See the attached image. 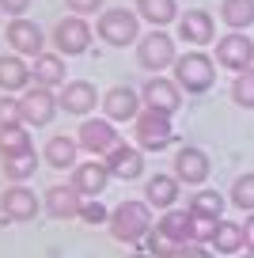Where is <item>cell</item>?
<instances>
[{
	"label": "cell",
	"instance_id": "29",
	"mask_svg": "<svg viewBox=\"0 0 254 258\" xmlns=\"http://www.w3.org/2000/svg\"><path fill=\"white\" fill-rule=\"evenodd\" d=\"M182 247H186V243L171 239V235L159 232V228H152V232H148V254L152 258H178V254H182Z\"/></svg>",
	"mask_w": 254,
	"mask_h": 258
},
{
	"label": "cell",
	"instance_id": "40",
	"mask_svg": "<svg viewBox=\"0 0 254 258\" xmlns=\"http://www.w3.org/2000/svg\"><path fill=\"white\" fill-rule=\"evenodd\" d=\"M129 258H152V254H148V250H137V254H129Z\"/></svg>",
	"mask_w": 254,
	"mask_h": 258
},
{
	"label": "cell",
	"instance_id": "34",
	"mask_svg": "<svg viewBox=\"0 0 254 258\" xmlns=\"http://www.w3.org/2000/svg\"><path fill=\"white\" fill-rule=\"evenodd\" d=\"M12 125H23V106H19V99H0V129Z\"/></svg>",
	"mask_w": 254,
	"mask_h": 258
},
{
	"label": "cell",
	"instance_id": "11",
	"mask_svg": "<svg viewBox=\"0 0 254 258\" xmlns=\"http://www.w3.org/2000/svg\"><path fill=\"white\" fill-rule=\"evenodd\" d=\"M80 198H84V194H80L76 186H49L46 190V213L53 220H72V217H80V209H84Z\"/></svg>",
	"mask_w": 254,
	"mask_h": 258
},
{
	"label": "cell",
	"instance_id": "20",
	"mask_svg": "<svg viewBox=\"0 0 254 258\" xmlns=\"http://www.w3.org/2000/svg\"><path fill=\"white\" fill-rule=\"evenodd\" d=\"M31 76H34V84H42V88H57V84H65V61L57 53H38Z\"/></svg>",
	"mask_w": 254,
	"mask_h": 258
},
{
	"label": "cell",
	"instance_id": "27",
	"mask_svg": "<svg viewBox=\"0 0 254 258\" xmlns=\"http://www.w3.org/2000/svg\"><path fill=\"white\" fill-rule=\"evenodd\" d=\"M156 228H159V232H167L171 239H178V243H190L194 239V217H190V213H175V209H171Z\"/></svg>",
	"mask_w": 254,
	"mask_h": 258
},
{
	"label": "cell",
	"instance_id": "16",
	"mask_svg": "<svg viewBox=\"0 0 254 258\" xmlns=\"http://www.w3.org/2000/svg\"><path fill=\"white\" fill-rule=\"evenodd\" d=\"M0 209H4L8 220H34L38 217V198H34L31 190H23V186H12V190H4V198H0Z\"/></svg>",
	"mask_w": 254,
	"mask_h": 258
},
{
	"label": "cell",
	"instance_id": "10",
	"mask_svg": "<svg viewBox=\"0 0 254 258\" xmlns=\"http://www.w3.org/2000/svg\"><path fill=\"white\" fill-rule=\"evenodd\" d=\"M178 84H171V80H163V76H152L148 84H144V91H141V99L152 106V110H163V114H175L178 106H182V95H178Z\"/></svg>",
	"mask_w": 254,
	"mask_h": 258
},
{
	"label": "cell",
	"instance_id": "30",
	"mask_svg": "<svg viewBox=\"0 0 254 258\" xmlns=\"http://www.w3.org/2000/svg\"><path fill=\"white\" fill-rule=\"evenodd\" d=\"M31 148V133L23 125H12V129H0V156H19Z\"/></svg>",
	"mask_w": 254,
	"mask_h": 258
},
{
	"label": "cell",
	"instance_id": "32",
	"mask_svg": "<svg viewBox=\"0 0 254 258\" xmlns=\"http://www.w3.org/2000/svg\"><path fill=\"white\" fill-rule=\"evenodd\" d=\"M190 209H194V213H205V217H213V220H220L224 198H220L216 190H198V194H194V202H190Z\"/></svg>",
	"mask_w": 254,
	"mask_h": 258
},
{
	"label": "cell",
	"instance_id": "39",
	"mask_svg": "<svg viewBox=\"0 0 254 258\" xmlns=\"http://www.w3.org/2000/svg\"><path fill=\"white\" fill-rule=\"evenodd\" d=\"M243 239H246V250L254 254V213L246 217V224H243Z\"/></svg>",
	"mask_w": 254,
	"mask_h": 258
},
{
	"label": "cell",
	"instance_id": "17",
	"mask_svg": "<svg viewBox=\"0 0 254 258\" xmlns=\"http://www.w3.org/2000/svg\"><path fill=\"white\" fill-rule=\"evenodd\" d=\"M8 42L16 46V53L38 57V53H42V42H46V38H42V31L31 23V19L19 16V19H12V23H8Z\"/></svg>",
	"mask_w": 254,
	"mask_h": 258
},
{
	"label": "cell",
	"instance_id": "15",
	"mask_svg": "<svg viewBox=\"0 0 254 258\" xmlns=\"http://www.w3.org/2000/svg\"><path fill=\"white\" fill-rule=\"evenodd\" d=\"M178 38L194 42V46H209L213 42V16L205 8H190L178 19Z\"/></svg>",
	"mask_w": 254,
	"mask_h": 258
},
{
	"label": "cell",
	"instance_id": "28",
	"mask_svg": "<svg viewBox=\"0 0 254 258\" xmlns=\"http://www.w3.org/2000/svg\"><path fill=\"white\" fill-rule=\"evenodd\" d=\"M34 167H38V160H34L31 148H27V152H19V156H4V175H8L12 182H23V178H31Z\"/></svg>",
	"mask_w": 254,
	"mask_h": 258
},
{
	"label": "cell",
	"instance_id": "19",
	"mask_svg": "<svg viewBox=\"0 0 254 258\" xmlns=\"http://www.w3.org/2000/svg\"><path fill=\"white\" fill-rule=\"evenodd\" d=\"M95 88H91L88 80H72V84H65V91H61V106L69 114H88L91 106H95Z\"/></svg>",
	"mask_w": 254,
	"mask_h": 258
},
{
	"label": "cell",
	"instance_id": "7",
	"mask_svg": "<svg viewBox=\"0 0 254 258\" xmlns=\"http://www.w3.org/2000/svg\"><path fill=\"white\" fill-rule=\"evenodd\" d=\"M216 61H220L224 69L246 73V69H250V61H254V42H250V38H243L239 31L224 34V38L216 42Z\"/></svg>",
	"mask_w": 254,
	"mask_h": 258
},
{
	"label": "cell",
	"instance_id": "33",
	"mask_svg": "<svg viewBox=\"0 0 254 258\" xmlns=\"http://www.w3.org/2000/svg\"><path fill=\"white\" fill-rule=\"evenodd\" d=\"M231 202L239 209H254V175H239L231 186Z\"/></svg>",
	"mask_w": 254,
	"mask_h": 258
},
{
	"label": "cell",
	"instance_id": "35",
	"mask_svg": "<svg viewBox=\"0 0 254 258\" xmlns=\"http://www.w3.org/2000/svg\"><path fill=\"white\" fill-rule=\"evenodd\" d=\"M80 217L88 220V224H103V220H106V209L99 205V198H95V202H88L84 209H80Z\"/></svg>",
	"mask_w": 254,
	"mask_h": 258
},
{
	"label": "cell",
	"instance_id": "36",
	"mask_svg": "<svg viewBox=\"0 0 254 258\" xmlns=\"http://www.w3.org/2000/svg\"><path fill=\"white\" fill-rule=\"evenodd\" d=\"M72 8V16H91V12H99L103 8V0H65Z\"/></svg>",
	"mask_w": 254,
	"mask_h": 258
},
{
	"label": "cell",
	"instance_id": "38",
	"mask_svg": "<svg viewBox=\"0 0 254 258\" xmlns=\"http://www.w3.org/2000/svg\"><path fill=\"white\" fill-rule=\"evenodd\" d=\"M0 8L8 12V16H16V19H19L27 8H31V0H0Z\"/></svg>",
	"mask_w": 254,
	"mask_h": 258
},
{
	"label": "cell",
	"instance_id": "13",
	"mask_svg": "<svg viewBox=\"0 0 254 258\" xmlns=\"http://www.w3.org/2000/svg\"><path fill=\"white\" fill-rule=\"evenodd\" d=\"M106 182H110V171H106V163H99V160L80 163V167L72 171V186H76L84 198H99V194L106 190Z\"/></svg>",
	"mask_w": 254,
	"mask_h": 258
},
{
	"label": "cell",
	"instance_id": "4",
	"mask_svg": "<svg viewBox=\"0 0 254 258\" xmlns=\"http://www.w3.org/2000/svg\"><path fill=\"white\" fill-rule=\"evenodd\" d=\"M99 38L106 46H129V42H141V31H137V12L129 8H106L99 16Z\"/></svg>",
	"mask_w": 254,
	"mask_h": 258
},
{
	"label": "cell",
	"instance_id": "18",
	"mask_svg": "<svg viewBox=\"0 0 254 258\" xmlns=\"http://www.w3.org/2000/svg\"><path fill=\"white\" fill-rule=\"evenodd\" d=\"M137 106H141V95H137L133 88H110L103 95V110L110 121H129L137 118Z\"/></svg>",
	"mask_w": 254,
	"mask_h": 258
},
{
	"label": "cell",
	"instance_id": "23",
	"mask_svg": "<svg viewBox=\"0 0 254 258\" xmlns=\"http://www.w3.org/2000/svg\"><path fill=\"white\" fill-rule=\"evenodd\" d=\"M213 247H216V254H235V250H243V247H246L243 224L220 220V224H216V235H213Z\"/></svg>",
	"mask_w": 254,
	"mask_h": 258
},
{
	"label": "cell",
	"instance_id": "26",
	"mask_svg": "<svg viewBox=\"0 0 254 258\" xmlns=\"http://www.w3.org/2000/svg\"><path fill=\"white\" fill-rule=\"evenodd\" d=\"M220 19L228 27H235V31L250 27L254 23V0H224L220 4Z\"/></svg>",
	"mask_w": 254,
	"mask_h": 258
},
{
	"label": "cell",
	"instance_id": "24",
	"mask_svg": "<svg viewBox=\"0 0 254 258\" xmlns=\"http://www.w3.org/2000/svg\"><path fill=\"white\" fill-rule=\"evenodd\" d=\"M137 16H144L152 27H167L178 16L175 0H137Z\"/></svg>",
	"mask_w": 254,
	"mask_h": 258
},
{
	"label": "cell",
	"instance_id": "5",
	"mask_svg": "<svg viewBox=\"0 0 254 258\" xmlns=\"http://www.w3.org/2000/svg\"><path fill=\"white\" fill-rule=\"evenodd\" d=\"M137 61H141L144 69H152V73L175 64V38L163 34L159 27H152V31L141 34V42H137Z\"/></svg>",
	"mask_w": 254,
	"mask_h": 258
},
{
	"label": "cell",
	"instance_id": "1",
	"mask_svg": "<svg viewBox=\"0 0 254 258\" xmlns=\"http://www.w3.org/2000/svg\"><path fill=\"white\" fill-rule=\"evenodd\" d=\"M152 232V205L148 202H121L110 213V235L121 243H141Z\"/></svg>",
	"mask_w": 254,
	"mask_h": 258
},
{
	"label": "cell",
	"instance_id": "12",
	"mask_svg": "<svg viewBox=\"0 0 254 258\" xmlns=\"http://www.w3.org/2000/svg\"><path fill=\"white\" fill-rule=\"evenodd\" d=\"M175 178L186 186H201L209 178V156L201 148H182L175 156Z\"/></svg>",
	"mask_w": 254,
	"mask_h": 258
},
{
	"label": "cell",
	"instance_id": "22",
	"mask_svg": "<svg viewBox=\"0 0 254 258\" xmlns=\"http://www.w3.org/2000/svg\"><path fill=\"white\" fill-rule=\"evenodd\" d=\"M31 84V69L19 57H0V91H19Z\"/></svg>",
	"mask_w": 254,
	"mask_h": 258
},
{
	"label": "cell",
	"instance_id": "25",
	"mask_svg": "<svg viewBox=\"0 0 254 258\" xmlns=\"http://www.w3.org/2000/svg\"><path fill=\"white\" fill-rule=\"evenodd\" d=\"M76 145L80 141H72V137H49V145H46V163L49 167H72L76 163Z\"/></svg>",
	"mask_w": 254,
	"mask_h": 258
},
{
	"label": "cell",
	"instance_id": "31",
	"mask_svg": "<svg viewBox=\"0 0 254 258\" xmlns=\"http://www.w3.org/2000/svg\"><path fill=\"white\" fill-rule=\"evenodd\" d=\"M231 99H235L243 110H254V69H246V73H235V84H231Z\"/></svg>",
	"mask_w": 254,
	"mask_h": 258
},
{
	"label": "cell",
	"instance_id": "3",
	"mask_svg": "<svg viewBox=\"0 0 254 258\" xmlns=\"http://www.w3.org/2000/svg\"><path fill=\"white\" fill-rule=\"evenodd\" d=\"M175 141V125H171V114L163 110H144L137 114V145L148 148V152H159V148H167Z\"/></svg>",
	"mask_w": 254,
	"mask_h": 258
},
{
	"label": "cell",
	"instance_id": "6",
	"mask_svg": "<svg viewBox=\"0 0 254 258\" xmlns=\"http://www.w3.org/2000/svg\"><path fill=\"white\" fill-rule=\"evenodd\" d=\"M57 103H61V99H57L49 88H42V84L27 88L23 99H19V106H23V121H27V125H49L53 114H57Z\"/></svg>",
	"mask_w": 254,
	"mask_h": 258
},
{
	"label": "cell",
	"instance_id": "41",
	"mask_svg": "<svg viewBox=\"0 0 254 258\" xmlns=\"http://www.w3.org/2000/svg\"><path fill=\"white\" fill-rule=\"evenodd\" d=\"M246 258H254V254H246Z\"/></svg>",
	"mask_w": 254,
	"mask_h": 258
},
{
	"label": "cell",
	"instance_id": "2",
	"mask_svg": "<svg viewBox=\"0 0 254 258\" xmlns=\"http://www.w3.org/2000/svg\"><path fill=\"white\" fill-rule=\"evenodd\" d=\"M213 76H216V69H213V61H209L201 49L175 57V84L182 91H190V95L209 91V88H213Z\"/></svg>",
	"mask_w": 254,
	"mask_h": 258
},
{
	"label": "cell",
	"instance_id": "9",
	"mask_svg": "<svg viewBox=\"0 0 254 258\" xmlns=\"http://www.w3.org/2000/svg\"><path fill=\"white\" fill-rule=\"evenodd\" d=\"M76 141H80V148H88V152H95V156H103V152H110L114 145H121V141H118V129L110 125V118H91V121H84Z\"/></svg>",
	"mask_w": 254,
	"mask_h": 258
},
{
	"label": "cell",
	"instance_id": "21",
	"mask_svg": "<svg viewBox=\"0 0 254 258\" xmlns=\"http://www.w3.org/2000/svg\"><path fill=\"white\" fill-rule=\"evenodd\" d=\"M178 198V178L175 175H156L148 178V205H156V209H171Z\"/></svg>",
	"mask_w": 254,
	"mask_h": 258
},
{
	"label": "cell",
	"instance_id": "14",
	"mask_svg": "<svg viewBox=\"0 0 254 258\" xmlns=\"http://www.w3.org/2000/svg\"><path fill=\"white\" fill-rule=\"evenodd\" d=\"M106 171L110 175H118V178H141V171H144V160H141V152L137 148H129V145H114L110 152H106Z\"/></svg>",
	"mask_w": 254,
	"mask_h": 258
},
{
	"label": "cell",
	"instance_id": "37",
	"mask_svg": "<svg viewBox=\"0 0 254 258\" xmlns=\"http://www.w3.org/2000/svg\"><path fill=\"white\" fill-rule=\"evenodd\" d=\"M178 258H216V254H213V250H205V243H186Z\"/></svg>",
	"mask_w": 254,
	"mask_h": 258
},
{
	"label": "cell",
	"instance_id": "8",
	"mask_svg": "<svg viewBox=\"0 0 254 258\" xmlns=\"http://www.w3.org/2000/svg\"><path fill=\"white\" fill-rule=\"evenodd\" d=\"M53 42H57V49H61L65 57H76V53L88 49L91 27L84 23V16H69V19H61V23L53 27Z\"/></svg>",
	"mask_w": 254,
	"mask_h": 258
}]
</instances>
